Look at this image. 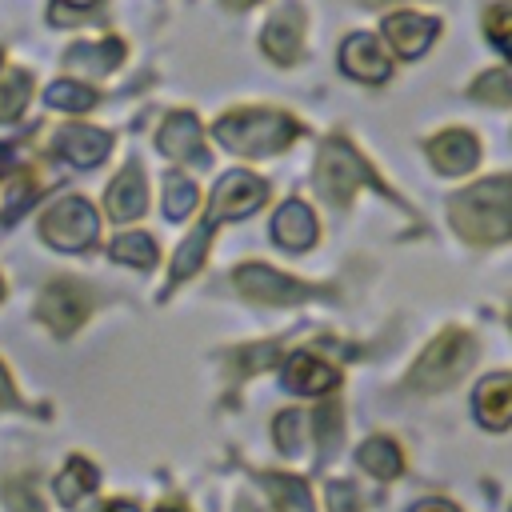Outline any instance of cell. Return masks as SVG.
<instances>
[{
	"mask_svg": "<svg viewBox=\"0 0 512 512\" xmlns=\"http://www.w3.org/2000/svg\"><path fill=\"white\" fill-rule=\"evenodd\" d=\"M448 216L472 244H496L512 236V180L492 176L448 200Z\"/></svg>",
	"mask_w": 512,
	"mask_h": 512,
	"instance_id": "cell-1",
	"label": "cell"
},
{
	"mask_svg": "<svg viewBox=\"0 0 512 512\" xmlns=\"http://www.w3.org/2000/svg\"><path fill=\"white\" fill-rule=\"evenodd\" d=\"M216 140L236 156H268L296 140V120L272 108H244L216 120Z\"/></svg>",
	"mask_w": 512,
	"mask_h": 512,
	"instance_id": "cell-2",
	"label": "cell"
},
{
	"mask_svg": "<svg viewBox=\"0 0 512 512\" xmlns=\"http://www.w3.org/2000/svg\"><path fill=\"white\" fill-rule=\"evenodd\" d=\"M472 360H476V340H472L464 328H448V332H440V336L424 348V356L416 360V368H412V388H420V392L448 388V384H456V380L472 368Z\"/></svg>",
	"mask_w": 512,
	"mask_h": 512,
	"instance_id": "cell-3",
	"label": "cell"
},
{
	"mask_svg": "<svg viewBox=\"0 0 512 512\" xmlns=\"http://www.w3.org/2000/svg\"><path fill=\"white\" fill-rule=\"evenodd\" d=\"M96 232H100V224H96V212L84 196H60L40 220V236L60 252L88 248L96 240Z\"/></svg>",
	"mask_w": 512,
	"mask_h": 512,
	"instance_id": "cell-4",
	"label": "cell"
},
{
	"mask_svg": "<svg viewBox=\"0 0 512 512\" xmlns=\"http://www.w3.org/2000/svg\"><path fill=\"white\" fill-rule=\"evenodd\" d=\"M316 180H320V192H324L328 200H336V204L352 200V192H356L360 184H376L372 168H368V164L352 152V144H344V140H328V144L320 148Z\"/></svg>",
	"mask_w": 512,
	"mask_h": 512,
	"instance_id": "cell-5",
	"label": "cell"
},
{
	"mask_svg": "<svg viewBox=\"0 0 512 512\" xmlns=\"http://www.w3.org/2000/svg\"><path fill=\"white\" fill-rule=\"evenodd\" d=\"M232 280H236V288L244 296L260 300V304H296V300L316 296L312 284H300V280H292V276H284V272H276L268 264H240Z\"/></svg>",
	"mask_w": 512,
	"mask_h": 512,
	"instance_id": "cell-6",
	"label": "cell"
},
{
	"mask_svg": "<svg viewBox=\"0 0 512 512\" xmlns=\"http://www.w3.org/2000/svg\"><path fill=\"white\" fill-rule=\"evenodd\" d=\"M88 308H92V296H88L80 284H72V280L48 284V288H44V296H40V320H44L56 336L76 332V328L84 324Z\"/></svg>",
	"mask_w": 512,
	"mask_h": 512,
	"instance_id": "cell-7",
	"label": "cell"
},
{
	"mask_svg": "<svg viewBox=\"0 0 512 512\" xmlns=\"http://www.w3.org/2000/svg\"><path fill=\"white\" fill-rule=\"evenodd\" d=\"M264 196H268V184L264 180H256L252 172H244V168H236V172H228L220 184H216V192H212V220H236V216H248V212H256L260 204H264Z\"/></svg>",
	"mask_w": 512,
	"mask_h": 512,
	"instance_id": "cell-8",
	"label": "cell"
},
{
	"mask_svg": "<svg viewBox=\"0 0 512 512\" xmlns=\"http://www.w3.org/2000/svg\"><path fill=\"white\" fill-rule=\"evenodd\" d=\"M300 40H304V16L300 8H280L268 24H264V36H260V48L276 60V64H292L300 56Z\"/></svg>",
	"mask_w": 512,
	"mask_h": 512,
	"instance_id": "cell-9",
	"label": "cell"
},
{
	"mask_svg": "<svg viewBox=\"0 0 512 512\" xmlns=\"http://www.w3.org/2000/svg\"><path fill=\"white\" fill-rule=\"evenodd\" d=\"M340 64H344L348 76H356L364 84H380L388 76V60H384L380 40L372 32H352L340 48Z\"/></svg>",
	"mask_w": 512,
	"mask_h": 512,
	"instance_id": "cell-10",
	"label": "cell"
},
{
	"mask_svg": "<svg viewBox=\"0 0 512 512\" xmlns=\"http://www.w3.org/2000/svg\"><path fill=\"white\" fill-rule=\"evenodd\" d=\"M108 148H112V136H108L104 128H92V124H68V128H60V136H56V152H60L64 160L80 164V168L100 164V160L108 156Z\"/></svg>",
	"mask_w": 512,
	"mask_h": 512,
	"instance_id": "cell-11",
	"label": "cell"
},
{
	"mask_svg": "<svg viewBox=\"0 0 512 512\" xmlns=\"http://www.w3.org/2000/svg\"><path fill=\"white\" fill-rule=\"evenodd\" d=\"M104 208H108V216L120 220V224L136 220V216L148 208V188H144V172H140V164H128V168L108 184Z\"/></svg>",
	"mask_w": 512,
	"mask_h": 512,
	"instance_id": "cell-12",
	"label": "cell"
},
{
	"mask_svg": "<svg viewBox=\"0 0 512 512\" xmlns=\"http://www.w3.org/2000/svg\"><path fill=\"white\" fill-rule=\"evenodd\" d=\"M384 40H388L404 60H412V56H420V52L436 40V20L416 16V12H396V16L384 20Z\"/></svg>",
	"mask_w": 512,
	"mask_h": 512,
	"instance_id": "cell-13",
	"label": "cell"
},
{
	"mask_svg": "<svg viewBox=\"0 0 512 512\" xmlns=\"http://www.w3.org/2000/svg\"><path fill=\"white\" fill-rule=\"evenodd\" d=\"M428 156H432V164H436L440 172L460 176V172H468V168L476 164L480 144H476L472 132H464V128H448V132H440L436 140H428Z\"/></svg>",
	"mask_w": 512,
	"mask_h": 512,
	"instance_id": "cell-14",
	"label": "cell"
},
{
	"mask_svg": "<svg viewBox=\"0 0 512 512\" xmlns=\"http://www.w3.org/2000/svg\"><path fill=\"white\" fill-rule=\"evenodd\" d=\"M340 380V372L320 360L316 352H296L288 364H284V384L292 392H304V396H320V392H332Z\"/></svg>",
	"mask_w": 512,
	"mask_h": 512,
	"instance_id": "cell-15",
	"label": "cell"
},
{
	"mask_svg": "<svg viewBox=\"0 0 512 512\" xmlns=\"http://www.w3.org/2000/svg\"><path fill=\"white\" fill-rule=\"evenodd\" d=\"M276 240L288 248V252H304L316 244V216L304 200H288L280 212H276V224H272Z\"/></svg>",
	"mask_w": 512,
	"mask_h": 512,
	"instance_id": "cell-16",
	"label": "cell"
},
{
	"mask_svg": "<svg viewBox=\"0 0 512 512\" xmlns=\"http://www.w3.org/2000/svg\"><path fill=\"white\" fill-rule=\"evenodd\" d=\"M156 144H160V152L172 156V160H192V156L204 160V152H200V124H196L192 112H172V116L164 120Z\"/></svg>",
	"mask_w": 512,
	"mask_h": 512,
	"instance_id": "cell-17",
	"label": "cell"
},
{
	"mask_svg": "<svg viewBox=\"0 0 512 512\" xmlns=\"http://www.w3.org/2000/svg\"><path fill=\"white\" fill-rule=\"evenodd\" d=\"M476 416L488 428H508L512 424V376H488L476 388Z\"/></svg>",
	"mask_w": 512,
	"mask_h": 512,
	"instance_id": "cell-18",
	"label": "cell"
},
{
	"mask_svg": "<svg viewBox=\"0 0 512 512\" xmlns=\"http://www.w3.org/2000/svg\"><path fill=\"white\" fill-rule=\"evenodd\" d=\"M356 460H360V468H364L368 476H376V480H396V476H400V468H404L400 448H396L392 440H384V436L364 440V444H360V452H356Z\"/></svg>",
	"mask_w": 512,
	"mask_h": 512,
	"instance_id": "cell-19",
	"label": "cell"
},
{
	"mask_svg": "<svg viewBox=\"0 0 512 512\" xmlns=\"http://www.w3.org/2000/svg\"><path fill=\"white\" fill-rule=\"evenodd\" d=\"M264 488L276 504V512H312V492L300 476H280V472H264Z\"/></svg>",
	"mask_w": 512,
	"mask_h": 512,
	"instance_id": "cell-20",
	"label": "cell"
},
{
	"mask_svg": "<svg viewBox=\"0 0 512 512\" xmlns=\"http://www.w3.org/2000/svg\"><path fill=\"white\" fill-rule=\"evenodd\" d=\"M124 56V44L120 40H100V44H76V48H68V64L72 68H80V72H108V68H116V60Z\"/></svg>",
	"mask_w": 512,
	"mask_h": 512,
	"instance_id": "cell-21",
	"label": "cell"
},
{
	"mask_svg": "<svg viewBox=\"0 0 512 512\" xmlns=\"http://www.w3.org/2000/svg\"><path fill=\"white\" fill-rule=\"evenodd\" d=\"M96 468L88 464V460H80V456H72L68 464H64V472L56 476V496L64 500V504H80L88 492H96Z\"/></svg>",
	"mask_w": 512,
	"mask_h": 512,
	"instance_id": "cell-22",
	"label": "cell"
},
{
	"mask_svg": "<svg viewBox=\"0 0 512 512\" xmlns=\"http://www.w3.org/2000/svg\"><path fill=\"white\" fill-rule=\"evenodd\" d=\"M28 92H32V76L28 72H4L0 76V120H16L28 104Z\"/></svg>",
	"mask_w": 512,
	"mask_h": 512,
	"instance_id": "cell-23",
	"label": "cell"
},
{
	"mask_svg": "<svg viewBox=\"0 0 512 512\" xmlns=\"http://www.w3.org/2000/svg\"><path fill=\"white\" fill-rule=\"evenodd\" d=\"M44 100L52 108H60V112H88L96 104V92L88 84H80V80H56Z\"/></svg>",
	"mask_w": 512,
	"mask_h": 512,
	"instance_id": "cell-24",
	"label": "cell"
},
{
	"mask_svg": "<svg viewBox=\"0 0 512 512\" xmlns=\"http://www.w3.org/2000/svg\"><path fill=\"white\" fill-rule=\"evenodd\" d=\"M208 240H212V224L196 228V236H188V240L180 244V252H176V264H172V284H176V280H184V276H192V272L204 264Z\"/></svg>",
	"mask_w": 512,
	"mask_h": 512,
	"instance_id": "cell-25",
	"label": "cell"
},
{
	"mask_svg": "<svg viewBox=\"0 0 512 512\" xmlns=\"http://www.w3.org/2000/svg\"><path fill=\"white\" fill-rule=\"evenodd\" d=\"M112 256H116L120 264L152 268V260H156V244H152L144 232H124V236H116V240H112Z\"/></svg>",
	"mask_w": 512,
	"mask_h": 512,
	"instance_id": "cell-26",
	"label": "cell"
},
{
	"mask_svg": "<svg viewBox=\"0 0 512 512\" xmlns=\"http://www.w3.org/2000/svg\"><path fill=\"white\" fill-rule=\"evenodd\" d=\"M196 208V184L188 176H168L164 180V212L172 220H184Z\"/></svg>",
	"mask_w": 512,
	"mask_h": 512,
	"instance_id": "cell-27",
	"label": "cell"
},
{
	"mask_svg": "<svg viewBox=\"0 0 512 512\" xmlns=\"http://www.w3.org/2000/svg\"><path fill=\"white\" fill-rule=\"evenodd\" d=\"M472 96H476V100H488V104H508V100H512V68H492V72H484V76L472 84Z\"/></svg>",
	"mask_w": 512,
	"mask_h": 512,
	"instance_id": "cell-28",
	"label": "cell"
},
{
	"mask_svg": "<svg viewBox=\"0 0 512 512\" xmlns=\"http://www.w3.org/2000/svg\"><path fill=\"white\" fill-rule=\"evenodd\" d=\"M36 196H40L36 176H32V172H20V176H16V180L4 188V204H0V212H4V216H20V212H24V208H28Z\"/></svg>",
	"mask_w": 512,
	"mask_h": 512,
	"instance_id": "cell-29",
	"label": "cell"
},
{
	"mask_svg": "<svg viewBox=\"0 0 512 512\" xmlns=\"http://www.w3.org/2000/svg\"><path fill=\"white\" fill-rule=\"evenodd\" d=\"M308 412H280L276 416V444L284 452H304V432H308Z\"/></svg>",
	"mask_w": 512,
	"mask_h": 512,
	"instance_id": "cell-30",
	"label": "cell"
},
{
	"mask_svg": "<svg viewBox=\"0 0 512 512\" xmlns=\"http://www.w3.org/2000/svg\"><path fill=\"white\" fill-rule=\"evenodd\" d=\"M484 32L492 36L496 48L512 52V0H500V4H492L484 12Z\"/></svg>",
	"mask_w": 512,
	"mask_h": 512,
	"instance_id": "cell-31",
	"label": "cell"
},
{
	"mask_svg": "<svg viewBox=\"0 0 512 512\" xmlns=\"http://www.w3.org/2000/svg\"><path fill=\"white\" fill-rule=\"evenodd\" d=\"M4 500H8V508H16V512H44L28 480H8V484H4Z\"/></svg>",
	"mask_w": 512,
	"mask_h": 512,
	"instance_id": "cell-32",
	"label": "cell"
},
{
	"mask_svg": "<svg viewBox=\"0 0 512 512\" xmlns=\"http://www.w3.org/2000/svg\"><path fill=\"white\" fill-rule=\"evenodd\" d=\"M360 508V496L348 480H332L328 484V512H356Z\"/></svg>",
	"mask_w": 512,
	"mask_h": 512,
	"instance_id": "cell-33",
	"label": "cell"
},
{
	"mask_svg": "<svg viewBox=\"0 0 512 512\" xmlns=\"http://www.w3.org/2000/svg\"><path fill=\"white\" fill-rule=\"evenodd\" d=\"M412 512H456L448 500H424V504H416Z\"/></svg>",
	"mask_w": 512,
	"mask_h": 512,
	"instance_id": "cell-34",
	"label": "cell"
},
{
	"mask_svg": "<svg viewBox=\"0 0 512 512\" xmlns=\"http://www.w3.org/2000/svg\"><path fill=\"white\" fill-rule=\"evenodd\" d=\"M4 400H12V384H8V372H4V364H0V404Z\"/></svg>",
	"mask_w": 512,
	"mask_h": 512,
	"instance_id": "cell-35",
	"label": "cell"
},
{
	"mask_svg": "<svg viewBox=\"0 0 512 512\" xmlns=\"http://www.w3.org/2000/svg\"><path fill=\"white\" fill-rule=\"evenodd\" d=\"M104 512H140V508H136V504H128V500H116V504H108Z\"/></svg>",
	"mask_w": 512,
	"mask_h": 512,
	"instance_id": "cell-36",
	"label": "cell"
},
{
	"mask_svg": "<svg viewBox=\"0 0 512 512\" xmlns=\"http://www.w3.org/2000/svg\"><path fill=\"white\" fill-rule=\"evenodd\" d=\"M228 8H248V4H256V0H224Z\"/></svg>",
	"mask_w": 512,
	"mask_h": 512,
	"instance_id": "cell-37",
	"label": "cell"
},
{
	"mask_svg": "<svg viewBox=\"0 0 512 512\" xmlns=\"http://www.w3.org/2000/svg\"><path fill=\"white\" fill-rule=\"evenodd\" d=\"M360 4H392V0H360Z\"/></svg>",
	"mask_w": 512,
	"mask_h": 512,
	"instance_id": "cell-38",
	"label": "cell"
},
{
	"mask_svg": "<svg viewBox=\"0 0 512 512\" xmlns=\"http://www.w3.org/2000/svg\"><path fill=\"white\" fill-rule=\"evenodd\" d=\"M160 512H180V508H160Z\"/></svg>",
	"mask_w": 512,
	"mask_h": 512,
	"instance_id": "cell-39",
	"label": "cell"
},
{
	"mask_svg": "<svg viewBox=\"0 0 512 512\" xmlns=\"http://www.w3.org/2000/svg\"><path fill=\"white\" fill-rule=\"evenodd\" d=\"M0 296H4V284H0Z\"/></svg>",
	"mask_w": 512,
	"mask_h": 512,
	"instance_id": "cell-40",
	"label": "cell"
}]
</instances>
